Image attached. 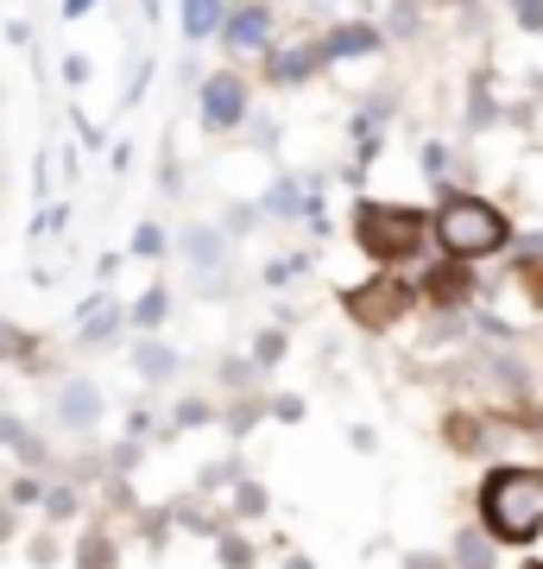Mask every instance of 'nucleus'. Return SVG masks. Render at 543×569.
<instances>
[{
	"instance_id": "f257e3e1",
	"label": "nucleus",
	"mask_w": 543,
	"mask_h": 569,
	"mask_svg": "<svg viewBox=\"0 0 543 569\" xmlns=\"http://www.w3.org/2000/svg\"><path fill=\"white\" fill-rule=\"evenodd\" d=\"M481 526L493 545H531L543 531V468H493L481 488Z\"/></svg>"
},
{
	"instance_id": "f03ea898",
	"label": "nucleus",
	"mask_w": 543,
	"mask_h": 569,
	"mask_svg": "<svg viewBox=\"0 0 543 569\" xmlns=\"http://www.w3.org/2000/svg\"><path fill=\"white\" fill-rule=\"evenodd\" d=\"M436 241L455 253V260H481V253H500L505 247V216L481 197H449L436 209Z\"/></svg>"
},
{
	"instance_id": "7ed1b4c3",
	"label": "nucleus",
	"mask_w": 543,
	"mask_h": 569,
	"mask_svg": "<svg viewBox=\"0 0 543 569\" xmlns=\"http://www.w3.org/2000/svg\"><path fill=\"white\" fill-rule=\"evenodd\" d=\"M354 234H361V247L373 253V260H411L423 247V216L418 209H392V203H366L361 216H354Z\"/></svg>"
},
{
	"instance_id": "20e7f679",
	"label": "nucleus",
	"mask_w": 543,
	"mask_h": 569,
	"mask_svg": "<svg viewBox=\"0 0 543 569\" xmlns=\"http://www.w3.org/2000/svg\"><path fill=\"white\" fill-rule=\"evenodd\" d=\"M404 305H411V291H404L399 279H373V284H361V291H348V317H354V323H366V329L399 323Z\"/></svg>"
},
{
	"instance_id": "39448f33",
	"label": "nucleus",
	"mask_w": 543,
	"mask_h": 569,
	"mask_svg": "<svg viewBox=\"0 0 543 569\" xmlns=\"http://www.w3.org/2000/svg\"><path fill=\"white\" fill-rule=\"evenodd\" d=\"M202 114H209V127H234L247 114V82L209 77V89H202Z\"/></svg>"
},
{
	"instance_id": "423d86ee",
	"label": "nucleus",
	"mask_w": 543,
	"mask_h": 569,
	"mask_svg": "<svg viewBox=\"0 0 543 569\" xmlns=\"http://www.w3.org/2000/svg\"><path fill=\"white\" fill-rule=\"evenodd\" d=\"M228 44H234V51H260L265 44V7H241V13L228 20Z\"/></svg>"
},
{
	"instance_id": "0eeeda50",
	"label": "nucleus",
	"mask_w": 543,
	"mask_h": 569,
	"mask_svg": "<svg viewBox=\"0 0 543 569\" xmlns=\"http://www.w3.org/2000/svg\"><path fill=\"white\" fill-rule=\"evenodd\" d=\"M455 563L462 569H493L500 563V545H493L486 531H462V538H455Z\"/></svg>"
},
{
	"instance_id": "6e6552de",
	"label": "nucleus",
	"mask_w": 543,
	"mask_h": 569,
	"mask_svg": "<svg viewBox=\"0 0 543 569\" xmlns=\"http://www.w3.org/2000/svg\"><path fill=\"white\" fill-rule=\"evenodd\" d=\"M423 284H430V298H436V305H462L467 284H474V279H467L462 266H436V272H430Z\"/></svg>"
},
{
	"instance_id": "1a4fd4ad",
	"label": "nucleus",
	"mask_w": 543,
	"mask_h": 569,
	"mask_svg": "<svg viewBox=\"0 0 543 569\" xmlns=\"http://www.w3.org/2000/svg\"><path fill=\"white\" fill-rule=\"evenodd\" d=\"M373 44H380V32H373V26H342L335 39L322 44V58H348V51H373Z\"/></svg>"
},
{
	"instance_id": "9d476101",
	"label": "nucleus",
	"mask_w": 543,
	"mask_h": 569,
	"mask_svg": "<svg viewBox=\"0 0 543 569\" xmlns=\"http://www.w3.org/2000/svg\"><path fill=\"white\" fill-rule=\"evenodd\" d=\"M215 20H222V0H183V32L190 39H209Z\"/></svg>"
},
{
	"instance_id": "9b49d317",
	"label": "nucleus",
	"mask_w": 543,
	"mask_h": 569,
	"mask_svg": "<svg viewBox=\"0 0 543 569\" xmlns=\"http://www.w3.org/2000/svg\"><path fill=\"white\" fill-rule=\"evenodd\" d=\"M95 411H101L95 387H63V418L70 425H95Z\"/></svg>"
},
{
	"instance_id": "f8f14e48",
	"label": "nucleus",
	"mask_w": 543,
	"mask_h": 569,
	"mask_svg": "<svg viewBox=\"0 0 543 569\" xmlns=\"http://www.w3.org/2000/svg\"><path fill=\"white\" fill-rule=\"evenodd\" d=\"M190 260L215 266V260H222V241H215V234H190Z\"/></svg>"
},
{
	"instance_id": "ddd939ff",
	"label": "nucleus",
	"mask_w": 543,
	"mask_h": 569,
	"mask_svg": "<svg viewBox=\"0 0 543 569\" xmlns=\"http://www.w3.org/2000/svg\"><path fill=\"white\" fill-rule=\"evenodd\" d=\"M512 7H519L524 32H543V0H512Z\"/></svg>"
},
{
	"instance_id": "4468645a",
	"label": "nucleus",
	"mask_w": 543,
	"mask_h": 569,
	"mask_svg": "<svg viewBox=\"0 0 543 569\" xmlns=\"http://www.w3.org/2000/svg\"><path fill=\"white\" fill-rule=\"evenodd\" d=\"M140 367H145V373H164V367H171V355H164V348H140Z\"/></svg>"
},
{
	"instance_id": "2eb2a0df",
	"label": "nucleus",
	"mask_w": 543,
	"mask_h": 569,
	"mask_svg": "<svg viewBox=\"0 0 543 569\" xmlns=\"http://www.w3.org/2000/svg\"><path fill=\"white\" fill-rule=\"evenodd\" d=\"M13 348H20V336H13V329L0 323V355H13Z\"/></svg>"
},
{
	"instance_id": "dca6fc26",
	"label": "nucleus",
	"mask_w": 543,
	"mask_h": 569,
	"mask_svg": "<svg viewBox=\"0 0 543 569\" xmlns=\"http://www.w3.org/2000/svg\"><path fill=\"white\" fill-rule=\"evenodd\" d=\"M524 279H531V291L543 298V266H524Z\"/></svg>"
},
{
	"instance_id": "f3484780",
	"label": "nucleus",
	"mask_w": 543,
	"mask_h": 569,
	"mask_svg": "<svg viewBox=\"0 0 543 569\" xmlns=\"http://www.w3.org/2000/svg\"><path fill=\"white\" fill-rule=\"evenodd\" d=\"M411 569H436V563H430V557H418V563H411Z\"/></svg>"
},
{
	"instance_id": "a211bd4d",
	"label": "nucleus",
	"mask_w": 543,
	"mask_h": 569,
	"mask_svg": "<svg viewBox=\"0 0 543 569\" xmlns=\"http://www.w3.org/2000/svg\"><path fill=\"white\" fill-rule=\"evenodd\" d=\"M524 569H543V563H524Z\"/></svg>"
}]
</instances>
